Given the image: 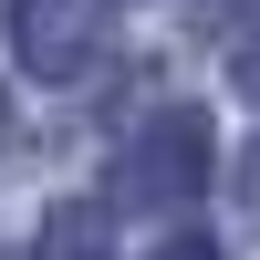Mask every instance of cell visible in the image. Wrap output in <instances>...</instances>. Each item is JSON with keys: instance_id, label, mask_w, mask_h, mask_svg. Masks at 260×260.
Instances as JSON below:
<instances>
[{"instance_id": "obj_2", "label": "cell", "mask_w": 260, "mask_h": 260, "mask_svg": "<svg viewBox=\"0 0 260 260\" xmlns=\"http://www.w3.org/2000/svg\"><path fill=\"white\" fill-rule=\"evenodd\" d=\"M11 52L21 73L42 83H73L104 62V0H11Z\"/></svg>"}, {"instance_id": "obj_3", "label": "cell", "mask_w": 260, "mask_h": 260, "mask_svg": "<svg viewBox=\"0 0 260 260\" xmlns=\"http://www.w3.org/2000/svg\"><path fill=\"white\" fill-rule=\"evenodd\" d=\"M42 260H104V208H62L42 229Z\"/></svg>"}, {"instance_id": "obj_7", "label": "cell", "mask_w": 260, "mask_h": 260, "mask_svg": "<svg viewBox=\"0 0 260 260\" xmlns=\"http://www.w3.org/2000/svg\"><path fill=\"white\" fill-rule=\"evenodd\" d=\"M0 136H11V104H0Z\"/></svg>"}, {"instance_id": "obj_4", "label": "cell", "mask_w": 260, "mask_h": 260, "mask_svg": "<svg viewBox=\"0 0 260 260\" xmlns=\"http://www.w3.org/2000/svg\"><path fill=\"white\" fill-rule=\"evenodd\" d=\"M240 208H250V229H260V136L240 146Z\"/></svg>"}, {"instance_id": "obj_1", "label": "cell", "mask_w": 260, "mask_h": 260, "mask_svg": "<svg viewBox=\"0 0 260 260\" xmlns=\"http://www.w3.org/2000/svg\"><path fill=\"white\" fill-rule=\"evenodd\" d=\"M219 177V136H208L198 104H156V115L136 125V146H125V187L156 208H187L198 187Z\"/></svg>"}, {"instance_id": "obj_5", "label": "cell", "mask_w": 260, "mask_h": 260, "mask_svg": "<svg viewBox=\"0 0 260 260\" xmlns=\"http://www.w3.org/2000/svg\"><path fill=\"white\" fill-rule=\"evenodd\" d=\"M146 260H229L219 240H167V250H146Z\"/></svg>"}, {"instance_id": "obj_6", "label": "cell", "mask_w": 260, "mask_h": 260, "mask_svg": "<svg viewBox=\"0 0 260 260\" xmlns=\"http://www.w3.org/2000/svg\"><path fill=\"white\" fill-rule=\"evenodd\" d=\"M229 73H240V94H260V42H240V52H229Z\"/></svg>"}]
</instances>
